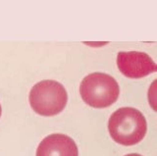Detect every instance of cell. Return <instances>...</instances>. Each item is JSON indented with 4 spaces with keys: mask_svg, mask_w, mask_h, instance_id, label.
Returning <instances> with one entry per match:
<instances>
[{
    "mask_svg": "<svg viewBox=\"0 0 157 156\" xmlns=\"http://www.w3.org/2000/svg\"><path fill=\"white\" fill-rule=\"evenodd\" d=\"M1 111H2L1 110V105H0V116H1Z\"/></svg>",
    "mask_w": 157,
    "mask_h": 156,
    "instance_id": "obj_7",
    "label": "cell"
},
{
    "mask_svg": "<svg viewBox=\"0 0 157 156\" xmlns=\"http://www.w3.org/2000/svg\"><path fill=\"white\" fill-rule=\"evenodd\" d=\"M80 93L87 105L93 108H106L116 102L120 89L113 77L104 73H92L82 81Z\"/></svg>",
    "mask_w": 157,
    "mask_h": 156,
    "instance_id": "obj_2",
    "label": "cell"
},
{
    "mask_svg": "<svg viewBox=\"0 0 157 156\" xmlns=\"http://www.w3.org/2000/svg\"><path fill=\"white\" fill-rule=\"evenodd\" d=\"M119 71L127 78L140 79L156 71V64L148 54L140 51L119 52L117 55Z\"/></svg>",
    "mask_w": 157,
    "mask_h": 156,
    "instance_id": "obj_4",
    "label": "cell"
},
{
    "mask_svg": "<svg viewBox=\"0 0 157 156\" xmlns=\"http://www.w3.org/2000/svg\"><path fill=\"white\" fill-rule=\"evenodd\" d=\"M36 156H78V150L76 143L70 136L53 134L40 141Z\"/></svg>",
    "mask_w": 157,
    "mask_h": 156,
    "instance_id": "obj_5",
    "label": "cell"
},
{
    "mask_svg": "<svg viewBox=\"0 0 157 156\" xmlns=\"http://www.w3.org/2000/svg\"><path fill=\"white\" fill-rule=\"evenodd\" d=\"M111 138L122 145H134L142 140L147 124L144 116L132 107H123L111 115L108 122Z\"/></svg>",
    "mask_w": 157,
    "mask_h": 156,
    "instance_id": "obj_1",
    "label": "cell"
},
{
    "mask_svg": "<svg viewBox=\"0 0 157 156\" xmlns=\"http://www.w3.org/2000/svg\"><path fill=\"white\" fill-rule=\"evenodd\" d=\"M68 101L66 89L60 82L45 80L36 84L29 92V104L41 116H55L62 112Z\"/></svg>",
    "mask_w": 157,
    "mask_h": 156,
    "instance_id": "obj_3",
    "label": "cell"
},
{
    "mask_svg": "<svg viewBox=\"0 0 157 156\" xmlns=\"http://www.w3.org/2000/svg\"><path fill=\"white\" fill-rule=\"evenodd\" d=\"M125 156H141L140 154H137V153H131V154H127Z\"/></svg>",
    "mask_w": 157,
    "mask_h": 156,
    "instance_id": "obj_6",
    "label": "cell"
}]
</instances>
